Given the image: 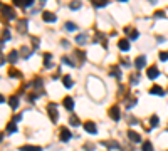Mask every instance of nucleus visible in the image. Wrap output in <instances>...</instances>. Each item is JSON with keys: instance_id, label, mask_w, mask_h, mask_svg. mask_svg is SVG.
Returning a JSON list of instances; mask_svg holds the SVG:
<instances>
[{"instance_id": "obj_17", "label": "nucleus", "mask_w": 168, "mask_h": 151, "mask_svg": "<svg viewBox=\"0 0 168 151\" xmlns=\"http://www.w3.org/2000/svg\"><path fill=\"white\" fill-rule=\"evenodd\" d=\"M20 151H42V148L41 146H22L20 148Z\"/></svg>"}, {"instance_id": "obj_5", "label": "nucleus", "mask_w": 168, "mask_h": 151, "mask_svg": "<svg viewBox=\"0 0 168 151\" xmlns=\"http://www.w3.org/2000/svg\"><path fill=\"white\" fill-rule=\"evenodd\" d=\"M14 5L15 7H32L34 5V0H14Z\"/></svg>"}, {"instance_id": "obj_38", "label": "nucleus", "mask_w": 168, "mask_h": 151, "mask_svg": "<svg viewBox=\"0 0 168 151\" xmlns=\"http://www.w3.org/2000/svg\"><path fill=\"white\" fill-rule=\"evenodd\" d=\"M5 61H7V59H5V56H4V54L0 52V66H2V64H5Z\"/></svg>"}, {"instance_id": "obj_36", "label": "nucleus", "mask_w": 168, "mask_h": 151, "mask_svg": "<svg viewBox=\"0 0 168 151\" xmlns=\"http://www.w3.org/2000/svg\"><path fill=\"white\" fill-rule=\"evenodd\" d=\"M4 39H5V40H9V39H10V32H9V29H5V30H4Z\"/></svg>"}, {"instance_id": "obj_40", "label": "nucleus", "mask_w": 168, "mask_h": 151, "mask_svg": "<svg viewBox=\"0 0 168 151\" xmlns=\"http://www.w3.org/2000/svg\"><path fill=\"white\" fill-rule=\"evenodd\" d=\"M4 44H5V42H4V40H2V39H0V49L4 47Z\"/></svg>"}, {"instance_id": "obj_21", "label": "nucleus", "mask_w": 168, "mask_h": 151, "mask_svg": "<svg viewBox=\"0 0 168 151\" xmlns=\"http://www.w3.org/2000/svg\"><path fill=\"white\" fill-rule=\"evenodd\" d=\"M17 131V124H15V121H10L9 124H7V133H15Z\"/></svg>"}, {"instance_id": "obj_20", "label": "nucleus", "mask_w": 168, "mask_h": 151, "mask_svg": "<svg viewBox=\"0 0 168 151\" xmlns=\"http://www.w3.org/2000/svg\"><path fill=\"white\" fill-rule=\"evenodd\" d=\"M62 84H64V87H72V79L69 77V76H64L62 77Z\"/></svg>"}, {"instance_id": "obj_30", "label": "nucleus", "mask_w": 168, "mask_h": 151, "mask_svg": "<svg viewBox=\"0 0 168 151\" xmlns=\"http://www.w3.org/2000/svg\"><path fill=\"white\" fill-rule=\"evenodd\" d=\"M22 54H24V56H22V57H30V51H29V49H27V47H22Z\"/></svg>"}, {"instance_id": "obj_13", "label": "nucleus", "mask_w": 168, "mask_h": 151, "mask_svg": "<svg viewBox=\"0 0 168 151\" xmlns=\"http://www.w3.org/2000/svg\"><path fill=\"white\" fill-rule=\"evenodd\" d=\"M118 47H119V51H123V52H126V51H130V40H126V39L119 40Z\"/></svg>"}, {"instance_id": "obj_7", "label": "nucleus", "mask_w": 168, "mask_h": 151, "mask_svg": "<svg viewBox=\"0 0 168 151\" xmlns=\"http://www.w3.org/2000/svg\"><path fill=\"white\" fill-rule=\"evenodd\" d=\"M145 64H146V57H145V56H140V57L135 59V67L136 69H143Z\"/></svg>"}, {"instance_id": "obj_41", "label": "nucleus", "mask_w": 168, "mask_h": 151, "mask_svg": "<svg viewBox=\"0 0 168 151\" xmlns=\"http://www.w3.org/2000/svg\"><path fill=\"white\" fill-rule=\"evenodd\" d=\"M2 138H4V134H2V133H0V141H2Z\"/></svg>"}, {"instance_id": "obj_29", "label": "nucleus", "mask_w": 168, "mask_h": 151, "mask_svg": "<svg viewBox=\"0 0 168 151\" xmlns=\"http://www.w3.org/2000/svg\"><path fill=\"white\" fill-rule=\"evenodd\" d=\"M69 7H71V10H77V9H81V2H72Z\"/></svg>"}, {"instance_id": "obj_9", "label": "nucleus", "mask_w": 168, "mask_h": 151, "mask_svg": "<svg viewBox=\"0 0 168 151\" xmlns=\"http://www.w3.org/2000/svg\"><path fill=\"white\" fill-rule=\"evenodd\" d=\"M27 25H29V22H27V19H22V20H19V24H17V30L20 32V34H24L27 29Z\"/></svg>"}, {"instance_id": "obj_15", "label": "nucleus", "mask_w": 168, "mask_h": 151, "mask_svg": "<svg viewBox=\"0 0 168 151\" xmlns=\"http://www.w3.org/2000/svg\"><path fill=\"white\" fill-rule=\"evenodd\" d=\"M86 40H88V34H79V35L76 37V42H77L79 46H84Z\"/></svg>"}, {"instance_id": "obj_11", "label": "nucleus", "mask_w": 168, "mask_h": 151, "mask_svg": "<svg viewBox=\"0 0 168 151\" xmlns=\"http://www.w3.org/2000/svg\"><path fill=\"white\" fill-rule=\"evenodd\" d=\"M146 76H148L150 79H156L158 76H160V71H158L156 67H150V69L146 71Z\"/></svg>"}, {"instance_id": "obj_28", "label": "nucleus", "mask_w": 168, "mask_h": 151, "mask_svg": "<svg viewBox=\"0 0 168 151\" xmlns=\"http://www.w3.org/2000/svg\"><path fill=\"white\" fill-rule=\"evenodd\" d=\"M9 76H10V77H20L22 74L19 72V71H14V69H10V71H9Z\"/></svg>"}, {"instance_id": "obj_26", "label": "nucleus", "mask_w": 168, "mask_h": 151, "mask_svg": "<svg viewBox=\"0 0 168 151\" xmlns=\"http://www.w3.org/2000/svg\"><path fill=\"white\" fill-rule=\"evenodd\" d=\"M49 61H51V54H44V66H46V67H51V62H49Z\"/></svg>"}, {"instance_id": "obj_23", "label": "nucleus", "mask_w": 168, "mask_h": 151, "mask_svg": "<svg viewBox=\"0 0 168 151\" xmlns=\"http://www.w3.org/2000/svg\"><path fill=\"white\" fill-rule=\"evenodd\" d=\"M93 5L98 7V9H103V7L108 5V2H104V0H96V2H93Z\"/></svg>"}, {"instance_id": "obj_10", "label": "nucleus", "mask_w": 168, "mask_h": 151, "mask_svg": "<svg viewBox=\"0 0 168 151\" xmlns=\"http://www.w3.org/2000/svg\"><path fill=\"white\" fill-rule=\"evenodd\" d=\"M62 104H64V108H66L67 111H72L74 109V101H72V98H69V96L62 101Z\"/></svg>"}, {"instance_id": "obj_27", "label": "nucleus", "mask_w": 168, "mask_h": 151, "mask_svg": "<svg viewBox=\"0 0 168 151\" xmlns=\"http://www.w3.org/2000/svg\"><path fill=\"white\" fill-rule=\"evenodd\" d=\"M69 124L71 126H79V119L76 116H71V119H69Z\"/></svg>"}, {"instance_id": "obj_3", "label": "nucleus", "mask_w": 168, "mask_h": 151, "mask_svg": "<svg viewBox=\"0 0 168 151\" xmlns=\"http://www.w3.org/2000/svg\"><path fill=\"white\" fill-rule=\"evenodd\" d=\"M109 118L113 121H119L121 119V113H119V108L118 106H113L109 109Z\"/></svg>"}, {"instance_id": "obj_37", "label": "nucleus", "mask_w": 168, "mask_h": 151, "mask_svg": "<svg viewBox=\"0 0 168 151\" xmlns=\"http://www.w3.org/2000/svg\"><path fill=\"white\" fill-rule=\"evenodd\" d=\"M62 64H67V66H72V61L67 57H62Z\"/></svg>"}, {"instance_id": "obj_2", "label": "nucleus", "mask_w": 168, "mask_h": 151, "mask_svg": "<svg viewBox=\"0 0 168 151\" xmlns=\"http://www.w3.org/2000/svg\"><path fill=\"white\" fill-rule=\"evenodd\" d=\"M0 10H2V14L7 17V19H15V12H14V9L9 5H2L0 7Z\"/></svg>"}, {"instance_id": "obj_16", "label": "nucleus", "mask_w": 168, "mask_h": 151, "mask_svg": "<svg viewBox=\"0 0 168 151\" xmlns=\"http://www.w3.org/2000/svg\"><path fill=\"white\" fill-rule=\"evenodd\" d=\"M9 61H10L12 64H15L17 61H19V52H17V51H12V52L9 54Z\"/></svg>"}, {"instance_id": "obj_1", "label": "nucleus", "mask_w": 168, "mask_h": 151, "mask_svg": "<svg viewBox=\"0 0 168 151\" xmlns=\"http://www.w3.org/2000/svg\"><path fill=\"white\" fill-rule=\"evenodd\" d=\"M47 111H49V118H51V121H52V123H57V119H59V114H57V106L51 103V104L47 106Z\"/></svg>"}, {"instance_id": "obj_31", "label": "nucleus", "mask_w": 168, "mask_h": 151, "mask_svg": "<svg viewBox=\"0 0 168 151\" xmlns=\"http://www.w3.org/2000/svg\"><path fill=\"white\" fill-rule=\"evenodd\" d=\"M160 61H168V51H165V52H160Z\"/></svg>"}, {"instance_id": "obj_32", "label": "nucleus", "mask_w": 168, "mask_h": 151, "mask_svg": "<svg viewBox=\"0 0 168 151\" xmlns=\"http://www.w3.org/2000/svg\"><path fill=\"white\" fill-rule=\"evenodd\" d=\"M135 104H136V99H130V101L126 103V108H128V109H131Z\"/></svg>"}, {"instance_id": "obj_22", "label": "nucleus", "mask_w": 168, "mask_h": 151, "mask_svg": "<svg viewBox=\"0 0 168 151\" xmlns=\"http://www.w3.org/2000/svg\"><path fill=\"white\" fill-rule=\"evenodd\" d=\"M9 104H10V108H14V109H15L17 106H19V98H17V96H12L10 101H9Z\"/></svg>"}, {"instance_id": "obj_24", "label": "nucleus", "mask_w": 168, "mask_h": 151, "mask_svg": "<svg viewBox=\"0 0 168 151\" xmlns=\"http://www.w3.org/2000/svg\"><path fill=\"white\" fill-rule=\"evenodd\" d=\"M150 124H151V128H156L158 126V116L153 114L151 118H150Z\"/></svg>"}, {"instance_id": "obj_14", "label": "nucleus", "mask_w": 168, "mask_h": 151, "mask_svg": "<svg viewBox=\"0 0 168 151\" xmlns=\"http://www.w3.org/2000/svg\"><path fill=\"white\" fill-rule=\"evenodd\" d=\"M150 94H155V96H163V94H165V91H163L160 86H153V87L150 89Z\"/></svg>"}, {"instance_id": "obj_35", "label": "nucleus", "mask_w": 168, "mask_h": 151, "mask_svg": "<svg viewBox=\"0 0 168 151\" xmlns=\"http://www.w3.org/2000/svg\"><path fill=\"white\" fill-rule=\"evenodd\" d=\"M116 69H118V67H113V71H111V74H113V76H116V77H118V79H121V74L118 72Z\"/></svg>"}, {"instance_id": "obj_4", "label": "nucleus", "mask_w": 168, "mask_h": 151, "mask_svg": "<svg viewBox=\"0 0 168 151\" xmlns=\"http://www.w3.org/2000/svg\"><path fill=\"white\" fill-rule=\"evenodd\" d=\"M84 129L88 131V133H91V134H96V133H98V128H96V124L93 121H86V123H84Z\"/></svg>"}, {"instance_id": "obj_6", "label": "nucleus", "mask_w": 168, "mask_h": 151, "mask_svg": "<svg viewBox=\"0 0 168 151\" xmlns=\"http://www.w3.org/2000/svg\"><path fill=\"white\" fill-rule=\"evenodd\" d=\"M71 138H72L71 131H69L67 128H61V141H64V143H66V141H69Z\"/></svg>"}, {"instance_id": "obj_33", "label": "nucleus", "mask_w": 168, "mask_h": 151, "mask_svg": "<svg viewBox=\"0 0 168 151\" xmlns=\"http://www.w3.org/2000/svg\"><path fill=\"white\" fill-rule=\"evenodd\" d=\"M130 37H131L133 40H136L138 37H140V34H138V30H131L130 32Z\"/></svg>"}, {"instance_id": "obj_25", "label": "nucleus", "mask_w": 168, "mask_h": 151, "mask_svg": "<svg viewBox=\"0 0 168 151\" xmlns=\"http://www.w3.org/2000/svg\"><path fill=\"white\" fill-rule=\"evenodd\" d=\"M143 151H153V144L150 141H145V143H143Z\"/></svg>"}, {"instance_id": "obj_8", "label": "nucleus", "mask_w": 168, "mask_h": 151, "mask_svg": "<svg viewBox=\"0 0 168 151\" xmlns=\"http://www.w3.org/2000/svg\"><path fill=\"white\" fill-rule=\"evenodd\" d=\"M42 19H44V22H56L57 20V17L54 15L52 12H44V14H42Z\"/></svg>"}, {"instance_id": "obj_39", "label": "nucleus", "mask_w": 168, "mask_h": 151, "mask_svg": "<svg viewBox=\"0 0 168 151\" xmlns=\"http://www.w3.org/2000/svg\"><path fill=\"white\" fill-rule=\"evenodd\" d=\"M2 103H5V98H4V96L0 94V104H2Z\"/></svg>"}, {"instance_id": "obj_34", "label": "nucleus", "mask_w": 168, "mask_h": 151, "mask_svg": "<svg viewBox=\"0 0 168 151\" xmlns=\"http://www.w3.org/2000/svg\"><path fill=\"white\" fill-rule=\"evenodd\" d=\"M155 17H156V19H163V17H165V12H163V10H158L156 14H155Z\"/></svg>"}, {"instance_id": "obj_18", "label": "nucleus", "mask_w": 168, "mask_h": 151, "mask_svg": "<svg viewBox=\"0 0 168 151\" xmlns=\"http://www.w3.org/2000/svg\"><path fill=\"white\" fill-rule=\"evenodd\" d=\"M103 144L108 146V148H113V150H119V144L116 141H103Z\"/></svg>"}, {"instance_id": "obj_12", "label": "nucleus", "mask_w": 168, "mask_h": 151, "mask_svg": "<svg viewBox=\"0 0 168 151\" xmlns=\"http://www.w3.org/2000/svg\"><path fill=\"white\" fill-rule=\"evenodd\" d=\"M128 138H130L133 143H140V141H141V136L138 134V133H135V131H128Z\"/></svg>"}, {"instance_id": "obj_19", "label": "nucleus", "mask_w": 168, "mask_h": 151, "mask_svg": "<svg viewBox=\"0 0 168 151\" xmlns=\"http://www.w3.org/2000/svg\"><path fill=\"white\" fill-rule=\"evenodd\" d=\"M64 29H66V30H69V32H74L76 29H77V25H76L74 22H66V24H64Z\"/></svg>"}]
</instances>
